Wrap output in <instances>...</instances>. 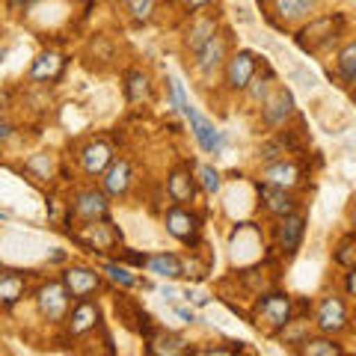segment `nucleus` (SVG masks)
Here are the masks:
<instances>
[{"instance_id": "f257e3e1", "label": "nucleus", "mask_w": 356, "mask_h": 356, "mask_svg": "<svg viewBox=\"0 0 356 356\" xmlns=\"http://www.w3.org/2000/svg\"><path fill=\"white\" fill-rule=\"evenodd\" d=\"M252 324L264 330L267 336H280V330L288 327V321L294 318V300L285 291H270L261 294L252 306Z\"/></svg>"}, {"instance_id": "f03ea898", "label": "nucleus", "mask_w": 356, "mask_h": 356, "mask_svg": "<svg viewBox=\"0 0 356 356\" xmlns=\"http://www.w3.org/2000/svg\"><path fill=\"white\" fill-rule=\"evenodd\" d=\"M341 30H344V15L341 13L315 18V21H309L303 30H297V44L303 51H309V54L324 51V48H330V44L341 36Z\"/></svg>"}, {"instance_id": "7ed1b4c3", "label": "nucleus", "mask_w": 356, "mask_h": 356, "mask_svg": "<svg viewBox=\"0 0 356 356\" xmlns=\"http://www.w3.org/2000/svg\"><path fill=\"white\" fill-rule=\"evenodd\" d=\"M36 306H39V315L51 324H63L65 315L72 309V294L65 291L63 280H51V282H42L36 288Z\"/></svg>"}, {"instance_id": "20e7f679", "label": "nucleus", "mask_w": 356, "mask_h": 356, "mask_svg": "<svg viewBox=\"0 0 356 356\" xmlns=\"http://www.w3.org/2000/svg\"><path fill=\"white\" fill-rule=\"evenodd\" d=\"M163 222H166V232H170L175 241L187 243V247H199V238H202V220H199V214H193L187 205H172L163 214Z\"/></svg>"}, {"instance_id": "39448f33", "label": "nucleus", "mask_w": 356, "mask_h": 356, "mask_svg": "<svg viewBox=\"0 0 356 356\" xmlns=\"http://www.w3.org/2000/svg\"><path fill=\"white\" fill-rule=\"evenodd\" d=\"M259 72V57L252 51H235L222 65V83H226L229 92H243L250 86V81Z\"/></svg>"}, {"instance_id": "423d86ee", "label": "nucleus", "mask_w": 356, "mask_h": 356, "mask_svg": "<svg viewBox=\"0 0 356 356\" xmlns=\"http://www.w3.org/2000/svg\"><path fill=\"white\" fill-rule=\"evenodd\" d=\"M315 327H318V332H324V336H339V332H344L350 327L348 303L336 294H327L315 309Z\"/></svg>"}, {"instance_id": "0eeeda50", "label": "nucleus", "mask_w": 356, "mask_h": 356, "mask_svg": "<svg viewBox=\"0 0 356 356\" xmlns=\"http://www.w3.org/2000/svg\"><path fill=\"white\" fill-rule=\"evenodd\" d=\"M81 247H86L89 252H107V250H113L116 243L122 241V232L113 226L110 220H92V222H83V229L81 232H74L72 235Z\"/></svg>"}, {"instance_id": "6e6552de", "label": "nucleus", "mask_w": 356, "mask_h": 356, "mask_svg": "<svg viewBox=\"0 0 356 356\" xmlns=\"http://www.w3.org/2000/svg\"><path fill=\"white\" fill-rule=\"evenodd\" d=\"M69 214H74L77 220L92 222V220H110V196L98 187H86V191H77L74 202L69 208Z\"/></svg>"}, {"instance_id": "1a4fd4ad", "label": "nucleus", "mask_w": 356, "mask_h": 356, "mask_svg": "<svg viewBox=\"0 0 356 356\" xmlns=\"http://www.w3.org/2000/svg\"><path fill=\"white\" fill-rule=\"evenodd\" d=\"M63 285L72 294V300H86L102 288V273L86 264H72L63 270Z\"/></svg>"}, {"instance_id": "9d476101", "label": "nucleus", "mask_w": 356, "mask_h": 356, "mask_svg": "<svg viewBox=\"0 0 356 356\" xmlns=\"http://www.w3.org/2000/svg\"><path fill=\"white\" fill-rule=\"evenodd\" d=\"M196 72L199 74H211V72H217V69H222L226 65V60H229V33H214L202 48H199L196 54Z\"/></svg>"}, {"instance_id": "9b49d317", "label": "nucleus", "mask_w": 356, "mask_h": 356, "mask_svg": "<svg viewBox=\"0 0 356 356\" xmlns=\"http://www.w3.org/2000/svg\"><path fill=\"white\" fill-rule=\"evenodd\" d=\"M65 332L74 339L86 336V332H92L98 324H102V309H98V303H92V300H77V306L69 309V315H65Z\"/></svg>"}, {"instance_id": "f8f14e48", "label": "nucleus", "mask_w": 356, "mask_h": 356, "mask_svg": "<svg viewBox=\"0 0 356 356\" xmlns=\"http://www.w3.org/2000/svg\"><path fill=\"white\" fill-rule=\"evenodd\" d=\"M294 116V95L288 89H273L261 102V122L264 128H282L288 119Z\"/></svg>"}, {"instance_id": "ddd939ff", "label": "nucleus", "mask_w": 356, "mask_h": 356, "mask_svg": "<svg viewBox=\"0 0 356 356\" xmlns=\"http://www.w3.org/2000/svg\"><path fill=\"white\" fill-rule=\"evenodd\" d=\"M255 191H259V202L261 208L267 211V214H273L276 220L291 214V211H297V196L291 191H285V187H276V184H267V181H259L255 184Z\"/></svg>"}, {"instance_id": "4468645a", "label": "nucleus", "mask_w": 356, "mask_h": 356, "mask_svg": "<svg viewBox=\"0 0 356 356\" xmlns=\"http://www.w3.org/2000/svg\"><path fill=\"white\" fill-rule=\"evenodd\" d=\"M181 113L187 116V122H191V131H193V137H196L199 146H202L205 152H211V154H220L222 146H226V137H222V131H217L205 116H199L193 104H187Z\"/></svg>"}, {"instance_id": "2eb2a0df", "label": "nucleus", "mask_w": 356, "mask_h": 356, "mask_svg": "<svg viewBox=\"0 0 356 356\" xmlns=\"http://www.w3.org/2000/svg\"><path fill=\"white\" fill-rule=\"evenodd\" d=\"M303 235H306V217L297 214V211L280 217V222H276V243H280L282 255H294L300 243H303Z\"/></svg>"}, {"instance_id": "dca6fc26", "label": "nucleus", "mask_w": 356, "mask_h": 356, "mask_svg": "<svg viewBox=\"0 0 356 356\" xmlns=\"http://www.w3.org/2000/svg\"><path fill=\"white\" fill-rule=\"evenodd\" d=\"M196 178L191 175V170H187L184 163H178L170 170V175H166V193H170V199L175 205H193L196 199Z\"/></svg>"}, {"instance_id": "f3484780", "label": "nucleus", "mask_w": 356, "mask_h": 356, "mask_svg": "<svg viewBox=\"0 0 356 356\" xmlns=\"http://www.w3.org/2000/svg\"><path fill=\"white\" fill-rule=\"evenodd\" d=\"M102 191L107 196H113V199H122L128 191H131V184H134V172H131V163L125 158H113L110 161V166L102 172Z\"/></svg>"}, {"instance_id": "a211bd4d", "label": "nucleus", "mask_w": 356, "mask_h": 356, "mask_svg": "<svg viewBox=\"0 0 356 356\" xmlns=\"http://www.w3.org/2000/svg\"><path fill=\"white\" fill-rule=\"evenodd\" d=\"M261 181L267 184H276V187H285V191H294V187L303 181V170H300V163L297 161H273V163H267L264 170H261Z\"/></svg>"}, {"instance_id": "6ab92c4d", "label": "nucleus", "mask_w": 356, "mask_h": 356, "mask_svg": "<svg viewBox=\"0 0 356 356\" xmlns=\"http://www.w3.org/2000/svg\"><path fill=\"white\" fill-rule=\"evenodd\" d=\"M65 65H69V60L63 57V54L57 51H42L36 60H33V69H30V81L36 83H57Z\"/></svg>"}, {"instance_id": "aec40b11", "label": "nucleus", "mask_w": 356, "mask_h": 356, "mask_svg": "<svg viewBox=\"0 0 356 356\" xmlns=\"http://www.w3.org/2000/svg\"><path fill=\"white\" fill-rule=\"evenodd\" d=\"M27 294V276L21 270H6L0 267V309L18 306Z\"/></svg>"}, {"instance_id": "412c9836", "label": "nucleus", "mask_w": 356, "mask_h": 356, "mask_svg": "<svg viewBox=\"0 0 356 356\" xmlns=\"http://www.w3.org/2000/svg\"><path fill=\"white\" fill-rule=\"evenodd\" d=\"M110 161H113V149L104 140H89L81 149V166L86 175H102L110 166Z\"/></svg>"}, {"instance_id": "4be33fe9", "label": "nucleus", "mask_w": 356, "mask_h": 356, "mask_svg": "<svg viewBox=\"0 0 356 356\" xmlns=\"http://www.w3.org/2000/svg\"><path fill=\"white\" fill-rule=\"evenodd\" d=\"M270 3L282 24H297V21H303L315 13L321 0H270Z\"/></svg>"}, {"instance_id": "5701e85b", "label": "nucleus", "mask_w": 356, "mask_h": 356, "mask_svg": "<svg viewBox=\"0 0 356 356\" xmlns=\"http://www.w3.org/2000/svg\"><path fill=\"white\" fill-rule=\"evenodd\" d=\"M146 353L149 356H178V353H187V341L181 336H175V332H158L154 330V336L146 339ZM193 353V350H191Z\"/></svg>"}, {"instance_id": "b1692460", "label": "nucleus", "mask_w": 356, "mask_h": 356, "mask_svg": "<svg viewBox=\"0 0 356 356\" xmlns=\"http://www.w3.org/2000/svg\"><path fill=\"white\" fill-rule=\"evenodd\" d=\"M214 33H217V18H193L191 27L184 30V48L191 54H196Z\"/></svg>"}, {"instance_id": "393cba45", "label": "nucleus", "mask_w": 356, "mask_h": 356, "mask_svg": "<svg viewBox=\"0 0 356 356\" xmlns=\"http://www.w3.org/2000/svg\"><path fill=\"white\" fill-rule=\"evenodd\" d=\"M146 267L152 273H158L161 280H178V276H184V261L178 259L175 252H158L146 259Z\"/></svg>"}, {"instance_id": "a878e982", "label": "nucleus", "mask_w": 356, "mask_h": 356, "mask_svg": "<svg viewBox=\"0 0 356 356\" xmlns=\"http://www.w3.org/2000/svg\"><path fill=\"white\" fill-rule=\"evenodd\" d=\"M125 98L131 104H143L152 98V77L146 72L134 69L125 74Z\"/></svg>"}, {"instance_id": "bb28decb", "label": "nucleus", "mask_w": 356, "mask_h": 356, "mask_svg": "<svg viewBox=\"0 0 356 356\" xmlns=\"http://www.w3.org/2000/svg\"><path fill=\"white\" fill-rule=\"evenodd\" d=\"M297 353H303V356H341L344 348H341V344L332 339V336H324V332H321V336H315V339L309 336V339L297 348Z\"/></svg>"}, {"instance_id": "cd10ccee", "label": "nucleus", "mask_w": 356, "mask_h": 356, "mask_svg": "<svg viewBox=\"0 0 356 356\" xmlns=\"http://www.w3.org/2000/svg\"><path fill=\"white\" fill-rule=\"evenodd\" d=\"M339 77L344 83H356V42H348L339 51Z\"/></svg>"}, {"instance_id": "c85d7f7f", "label": "nucleus", "mask_w": 356, "mask_h": 356, "mask_svg": "<svg viewBox=\"0 0 356 356\" xmlns=\"http://www.w3.org/2000/svg\"><path fill=\"white\" fill-rule=\"evenodd\" d=\"M125 6L131 21H137V24H149L158 13V0H125Z\"/></svg>"}, {"instance_id": "c756f323", "label": "nucleus", "mask_w": 356, "mask_h": 356, "mask_svg": "<svg viewBox=\"0 0 356 356\" xmlns=\"http://www.w3.org/2000/svg\"><path fill=\"white\" fill-rule=\"evenodd\" d=\"M24 170L33 178H39V181H51L54 178V158L51 154H33V158L24 163Z\"/></svg>"}, {"instance_id": "7c9ffc66", "label": "nucleus", "mask_w": 356, "mask_h": 356, "mask_svg": "<svg viewBox=\"0 0 356 356\" xmlns=\"http://www.w3.org/2000/svg\"><path fill=\"white\" fill-rule=\"evenodd\" d=\"M104 273H107V280L116 282L119 288H137V285H140L137 276H134L128 267L119 264V261H107V264H104Z\"/></svg>"}, {"instance_id": "2f4dec72", "label": "nucleus", "mask_w": 356, "mask_h": 356, "mask_svg": "<svg viewBox=\"0 0 356 356\" xmlns=\"http://www.w3.org/2000/svg\"><path fill=\"white\" fill-rule=\"evenodd\" d=\"M196 184L202 187V191L208 193V196H214V193H220V187H222V175L214 170V166H199L196 170Z\"/></svg>"}, {"instance_id": "473e14b6", "label": "nucleus", "mask_w": 356, "mask_h": 356, "mask_svg": "<svg viewBox=\"0 0 356 356\" xmlns=\"http://www.w3.org/2000/svg\"><path fill=\"white\" fill-rule=\"evenodd\" d=\"M270 83H273V72H270V69H264V77H259V81L252 77L250 86L243 89V92H250V95L255 98V102H264V98L273 92V86H270Z\"/></svg>"}, {"instance_id": "72a5a7b5", "label": "nucleus", "mask_w": 356, "mask_h": 356, "mask_svg": "<svg viewBox=\"0 0 356 356\" xmlns=\"http://www.w3.org/2000/svg\"><path fill=\"white\" fill-rule=\"evenodd\" d=\"M288 154V149L282 146V140L280 137H273V140H267V143H261V149H259V158L264 161V163H273V161H282Z\"/></svg>"}, {"instance_id": "f704fd0d", "label": "nucleus", "mask_w": 356, "mask_h": 356, "mask_svg": "<svg viewBox=\"0 0 356 356\" xmlns=\"http://www.w3.org/2000/svg\"><path fill=\"white\" fill-rule=\"evenodd\" d=\"M336 264H341V267H350V264H356V235H350V238H344L341 243H339V250H336Z\"/></svg>"}, {"instance_id": "c9c22d12", "label": "nucleus", "mask_w": 356, "mask_h": 356, "mask_svg": "<svg viewBox=\"0 0 356 356\" xmlns=\"http://www.w3.org/2000/svg\"><path fill=\"white\" fill-rule=\"evenodd\" d=\"M344 291L356 300V264L348 267V276H344Z\"/></svg>"}, {"instance_id": "e433bc0d", "label": "nucleus", "mask_w": 356, "mask_h": 356, "mask_svg": "<svg viewBox=\"0 0 356 356\" xmlns=\"http://www.w3.org/2000/svg\"><path fill=\"white\" fill-rule=\"evenodd\" d=\"M211 3H214V0H181V6L187 9V13H199V9H205V6H211Z\"/></svg>"}, {"instance_id": "4c0bfd02", "label": "nucleus", "mask_w": 356, "mask_h": 356, "mask_svg": "<svg viewBox=\"0 0 356 356\" xmlns=\"http://www.w3.org/2000/svg\"><path fill=\"white\" fill-rule=\"evenodd\" d=\"M13 134H15V128L9 125L6 119H0V146H3V143H9V140H13Z\"/></svg>"}, {"instance_id": "58836bf2", "label": "nucleus", "mask_w": 356, "mask_h": 356, "mask_svg": "<svg viewBox=\"0 0 356 356\" xmlns=\"http://www.w3.org/2000/svg\"><path fill=\"white\" fill-rule=\"evenodd\" d=\"M122 259H128V261H134V264H146V255H137V252H122Z\"/></svg>"}, {"instance_id": "ea45409f", "label": "nucleus", "mask_w": 356, "mask_h": 356, "mask_svg": "<svg viewBox=\"0 0 356 356\" xmlns=\"http://www.w3.org/2000/svg\"><path fill=\"white\" fill-rule=\"evenodd\" d=\"M178 315H181V318L187 321V324H193V321H196V315H193V309H178Z\"/></svg>"}, {"instance_id": "a19ab883", "label": "nucleus", "mask_w": 356, "mask_h": 356, "mask_svg": "<svg viewBox=\"0 0 356 356\" xmlns=\"http://www.w3.org/2000/svg\"><path fill=\"white\" fill-rule=\"evenodd\" d=\"M161 294H163L166 300H175V288H166V285H163V288H161Z\"/></svg>"}, {"instance_id": "79ce46f5", "label": "nucleus", "mask_w": 356, "mask_h": 356, "mask_svg": "<svg viewBox=\"0 0 356 356\" xmlns=\"http://www.w3.org/2000/svg\"><path fill=\"white\" fill-rule=\"evenodd\" d=\"M350 229H353V232H356V205H353V208H350Z\"/></svg>"}, {"instance_id": "37998d69", "label": "nucleus", "mask_w": 356, "mask_h": 356, "mask_svg": "<svg viewBox=\"0 0 356 356\" xmlns=\"http://www.w3.org/2000/svg\"><path fill=\"white\" fill-rule=\"evenodd\" d=\"M3 57H6V48H0V63H3Z\"/></svg>"}, {"instance_id": "c03bdc74", "label": "nucleus", "mask_w": 356, "mask_h": 356, "mask_svg": "<svg viewBox=\"0 0 356 356\" xmlns=\"http://www.w3.org/2000/svg\"><path fill=\"white\" fill-rule=\"evenodd\" d=\"M350 98H353V102H356V86H353V89H350Z\"/></svg>"}]
</instances>
